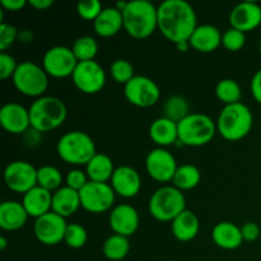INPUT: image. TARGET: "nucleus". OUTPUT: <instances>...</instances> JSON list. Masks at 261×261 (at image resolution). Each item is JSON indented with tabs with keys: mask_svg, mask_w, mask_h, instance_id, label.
I'll use <instances>...</instances> for the list:
<instances>
[{
	"mask_svg": "<svg viewBox=\"0 0 261 261\" xmlns=\"http://www.w3.org/2000/svg\"><path fill=\"white\" fill-rule=\"evenodd\" d=\"M200 229V222L194 212L185 209L171 222V231L176 240L189 242L195 239Z\"/></svg>",
	"mask_w": 261,
	"mask_h": 261,
	"instance_id": "obj_27",
	"label": "nucleus"
},
{
	"mask_svg": "<svg viewBox=\"0 0 261 261\" xmlns=\"http://www.w3.org/2000/svg\"><path fill=\"white\" fill-rule=\"evenodd\" d=\"M78 63L71 47L63 45L47 48L42 58V68L47 75L53 78L71 76Z\"/></svg>",
	"mask_w": 261,
	"mask_h": 261,
	"instance_id": "obj_11",
	"label": "nucleus"
},
{
	"mask_svg": "<svg viewBox=\"0 0 261 261\" xmlns=\"http://www.w3.org/2000/svg\"><path fill=\"white\" fill-rule=\"evenodd\" d=\"M12 81L19 93L33 98L45 96L48 87V75L42 65L28 60L18 65Z\"/></svg>",
	"mask_w": 261,
	"mask_h": 261,
	"instance_id": "obj_8",
	"label": "nucleus"
},
{
	"mask_svg": "<svg viewBox=\"0 0 261 261\" xmlns=\"http://www.w3.org/2000/svg\"><path fill=\"white\" fill-rule=\"evenodd\" d=\"M241 232L242 237H244V241L246 242L256 241L261 233L259 224L255 223V222H246L244 226H241Z\"/></svg>",
	"mask_w": 261,
	"mask_h": 261,
	"instance_id": "obj_42",
	"label": "nucleus"
},
{
	"mask_svg": "<svg viewBox=\"0 0 261 261\" xmlns=\"http://www.w3.org/2000/svg\"><path fill=\"white\" fill-rule=\"evenodd\" d=\"M139 213L130 204H119L110 212V227L114 233L120 234V236H133L139 228Z\"/></svg>",
	"mask_w": 261,
	"mask_h": 261,
	"instance_id": "obj_17",
	"label": "nucleus"
},
{
	"mask_svg": "<svg viewBox=\"0 0 261 261\" xmlns=\"http://www.w3.org/2000/svg\"><path fill=\"white\" fill-rule=\"evenodd\" d=\"M150 216L160 222H172L186 209V198L173 185L161 186L152 194L148 203Z\"/></svg>",
	"mask_w": 261,
	"mask_h": 261,
	"instance_id": "obj_7",
	"label": "nucleus"
},
{
	"mask_svg": "<svg viewBox=\"0 0 261 261\" xmlns=\"http://www.w3.org/2000/svg\"><path fill=\"white\" fill-rule=\"evenodd\" d=\"M22 204L28 216L37 219L45 216L53 208V193L41 186H36L23 195Z\"/></svg>",
	"mask_w": 261,
	"mask_h": 261,
	"instance_id": "obj_21",
	"label": "nucleus"
},
{
	"mask_svg": "<svg viewBox=\"0 0 261 261\" xmlns=\"http://www.w3.org/2000/svg\"><path fill=\"white\" fill-rule=\"evenodd\" d=\"M176 48H177L180 53H188V51L191 48V45L189 41H182V42L176 43Z\"/></svg>",
	"mask_w": 261,
	"mask_h": 261,
	"instance_id": "obj_48",
	"label": "nucleus"
},
{
	"mask_svg": "<svg viewBox=\"0 0 261 261\" xmlns=\"http://www.w3.org/2000/svg\"><path fill=\"white\" fill-rule=\"evenodd\" d=\"M189 42L199 53H212L222 45V32L213 24H200L195 28Z\"/></svg>",
	"mask_w": 261,
	"mask_h": 261,
	"instance_id": "obj_22",
	"label": "nucleus"
},
{
	"mask_svg": "<svg viewBox=\"0 0 261 261\" xmlns=\"http://www.w3.org/2000/svg\"><path fill=\"white\" fill-rule=\"evenodd\" d=\"M66 227H68L66 219L51 211L36 219L33 224V232L36 239L42 245L55 246L64 241Z\"/></svg>",
	"mask_w": 261,
	"mask_h": 261,
	"instance_id": "obj_15",
	"label": "nucleus"
},
{
	"mask_svg": "<svg viewBox=\"0 0 261 261\" xmlns=\"http://www.w3.org/2000/svg\"><path fill=\"white\" fill-rule=\"evenodd\" d=\"M190 114V105H189L188 99L182 96H178V94L170 96L168 98H166L165 103H163V116L177 122V124Z\"/></svg>",
	"mask_w": 261,
	"mask_h": 261,
	"instance_id": "obj_31",
	"label": "nucleus"
},
{
	"mask_svg": "<svg viewBox=\"0 0 261 261\" xmlns=\"http://www.w3.org/2000/svg\"><path fill=\"white\" fill-rule=\"evenodd\" d=\"M110 184L115 194L125 199L137 196L142 189V178H140L139 172L132 166L126 165L115 168Z\"/></svg>",
	"mask_w": 261,
	"mask_h": 261,
	"instance_id": "obj_18",
	"label": "nucleus"
},
{
	"mask_svg": "<svg viewBox=\"0 0 261 261\" xmlns=\"http://www.w3.org/2000/svg\"><path fill=\"white\" fill-rule=\"evenodd\" d=\"M31 127L40 133L58 129L68 117V109L63 99L55 96H42L36 98L30 106Z\"/></svg>",
	"mask_w": 261,
	"mask_h": 261,
	"instance_id": "obj_4",
	"label": "nucleus"
},
{
	"mask_svg": "<svg viewBox=\"0 0 261 261\" xmlns=\"http://www.w3.org/2000/svg\"><path fill=\"white\" fill-rule=\"evenodd\" d=\"M94 32L101 37H112L124 28L122 13L116 7H107L102 9L93 22Z\"/></svg>",
	"mask_w": 261,
	"mask_h": 261,
	"instance_id": "obj_25",
	"label": "nucleus"
},
{
	"mask_svg": "<svg viewBox=\"0 0 261 261\" xmlns=\"http://www.w3.org/2000/svg\"><path fill=\"white\" fill-rule=\"evenodd\" d=\"M102 252L105 257L111 261H120L129 255L130 241L129 237L120 236V234H111L105 240L102 245Z\"/></svg>",
	"mask_w": 261,
	"mask_h": 261,
	"instance_id": "obj_29",
	"label": "nucleus"
},
{
	"mask_svg": "<svg viewBox=\"0 0 261 261\" xmlns=\"http://www.w3.org/2000/svg\"><path fill=\"white\" fill-rule=\"evenodd\" d=\"M216 96L221 102L226 105L241 102L242 89L239 82L231 78H224L219 81L216 86Z\"/></svg>",
	"mask_w": 261,
	"mask_h": 261,
	"instance_id": "obj_32",
	"label": "nucleus"
},
{
	"mask_svg": "<svg viewBox=\"0 0 261 261\" xmlns=\"http://www.w3.org/2000/svg\"><path fill=\"white\" fill-rule=\"evenodd\" d=\"M81 204L84 211L93 214L111 211L115 203V194L110 182H94L89 181L81 191Z\"/></svg>",
	"mask_w": 261,
	"mask_h": 261,
	"instance_id": "obj_10",
	"label": "nucleus"
},
{
	"mask_svg": "<svg viewBox=\"0 0 261 261\" xmlns=\"http://www.w3.org/2000/svg\"><path fill=\"white\" fill-rule=\"evenodd\" d=\"M71 50L78 61L94 60L98 53V43L92 36H81L74 41Z\"/></svg>",
	"mask_w": 261,
	"mask_h": 261,
	"instance_id": "obj_34",
	"label": "nucleus"
},
{
	"mask_svg": "<svg viewBox=\"0 0 261 261\" xmlns=\"http://www.w3.org/2000/svg\"><path fill=\"white\" fill-rule=\"evenodd\" d=\"M28 213L20 201L5 200L0 204V228L13 232L23 228L27 223Z\"/></svg>",
	"mask_w": 261,
	"mask_h": 261,
	"instance_id": "obj_20",
	"label": "nucleus"
},
{
	"mask_svg": "<svg viewBox=\"0 0 261 261\" xmlns=\"http://www.w3.org/2000/svg\"><path fill=\"white\" fill-rule=\"evenodd\" d=\"M149 137L160 148L175 145L178 142L177 122L162 116L155 119L149 126Z\"/></svg>",
	"mask_w": 261,
	"mask_h": 261,
	"instance_id": "obj_26",
	"label": "nucleus"
},
{
	"mask_svg": "<svg viewBox=\"0 0 261 261\" xmlns=\"http://www.w3.org/2000/svg\"><path fill=\"white\" fill-rule=\"evenodd\" d=\"M250 91H251L255 101L261 105V69L255 71V74L252 75L251 83H250Z\"/></svg>",
	"mask_w": 261,
	"mask_h": 261,
	"instance_id": "obj_43",
	"label": "nucleus"
},
{
	"mask_svg": "<svg viewBox=\"0 0 261 261\" xmlns=\"http://www.w3.org/2000/svg\"><path fill=\"white\" fill-rule=\"evenodd\" d=\"M201 173L196 166L186 163V165L178 166L175 176H173L172 185L177 188L178 190L188 191L196 188L200 184Z\"/></svg>",
	"mask_w": 261,
	"mask_h": 261,
	"instance_id": "obj_30",
	"label": "nucleus"
},
{
	"mask_svg": "<svg viewBox=\"0 0 261 261\" xmlns=\"http://www.w3.org/2000/svg\"><path fill=\"white\" fill-rule=\"evenodd\" d=\"M212 240L223 250H236L244 242L241 227L232 222H219L212 229Z\"/></svg>",
	"mask_w": 261,
	"mask_h": 261,
	"instance_id": "obj_23",
	"label": "nucleus"
},
{
	"mask_svg": "<svg viewBox=\"0 0 261 261\" xmlns=\"http://www.w3.org/2000/svg\"><path fill=\"white\" fill-rule=\"evenodd\" d=\"M196 27L198 17L190 3L165 0L158 5V30L175 45L190 40Z\"/></svg>",
	"mask_w": 261,
	"mask_h": 261,
	"instance_id": "obj_1",
	"label": "nucleus"
},
{
	"mask_svg": "<svg viewBox=\"0 0 261 261\" xmlns=\"http://www.w3.org/2000/svg\"><path fill=\"white\" fill-rule=\"evenodd\" d=\"M178 166L176 158L166 148H154L145 157V170L158 182H172Z\"/></svg>",
	"mask_w": 261,
	"mask_h": 261,
	"instance_id": "obj_14",
	"label": "nucleus"
},
{
	"mask_svg": "<svg viewBox=\"0 0 261 261\" xmlns=\"http://www.w3.org/2000/svg\"><path fill=\"white\" fill-rule=\"evenodd\" d=\"M28 4L37 10H46L54 4L53 0H30Z\"/></svg>",
	"mask_w": 261,
	"mask_h": 261,
	"instance_id": "obj_46",
	"label": "nucleus"
},
{
	"mask_svg": "<svg viewBox=\"0 0 261 261\" xmlns=\"http://www.w3.org/2000/svg\"><path fill=\"white\" fill-rule=\"evenodd\" d=\"M18 65L19 64L15 61V59L10 54L0 53V78L3 81L8 78H13Z\"/></svg>",
	"mask_w": 261,
	"mask_h": 261,
	"instance_id": "obj_41",
	"label": "nucleus"
},
{
	"mask_svg": "<svg viewBox=\"0 0 261 261\" xmlns=\"http://www.w3.org/2000/svg\"><path fill=\"white\" fill-rule=\"evenodd\" d=\"M231 27L244 33L255 30L261 24V7L255 2H242L229 13Z\"/></svg>",
	"mask_w": 261,
	"mask_h": 261,
	"instance_id": "obj_19",
	"label": "nucleus"
},
{
	"mask_svg": "<svg viewBox=\"0 0 261 261\" xmlns=\"http://www.w3.org/2000/svg\"><path fill=\"white\" fill-rule=\"evenodd\" d=\"M81 206L79 191L74 190L69 186H63L55 193H53V208H51V211L63 217V218L66 219L68 217L73 216Z\"/></svg>",
	"mask_w": 261,
	"mask_h": 261,
	"instance_id": "obj_24",
	"label": "nucleus"
},
{
	"mask_svg": "<svg viewBox=\"0 0 261 261\" xmlns=\"http://www.w3.org/2000/svg\"><path fill=\"white\" fill-rule=\"evenodd\" d=\"M0 124L10 134H24L31 129L30 110L18 102H8L0 109Z\"/></svg>",
	"mask_w": 261,
	"mask_h": 261,
	"instance_id": "obj_16",
	"label": "nucleus"
},
{
	"mask_svg": "<svg viewBox=\"0 0 261 261\" xmlns=\"http://www.w3.org/2000/svg\"><path fill=\"white\" fill-rule=\"evenodd\" d=\"M27 0H2L0 5L3 9L10 10V12H18L27 5Z\"/></svg>",
	"mask_w": 261,
	"mask_h": 261,
	"instance_id": "obj_45",
	"label": "nucleus"
},
{
	"mask_svg": "<svg viewBox=\"0 0 261 261\" xmlns=\"http://www.w3.org/2000/svg\"><path fill=\"white\" fill-rule=\"evenodd\" d=\"M110 74L114 81L119 84H126L135 76V70L133 64L126 59H116L110 66Z\"/></svg>",
	"mask_w": 261,
	"mask_h": 261,
	"instance_id": "obj_35",
	"label": "nucleus"
},
{
	"mask_svg": "<svg viewBox=\"0 0 261 261\" xmlns=\"http://www.w3.org/2000/svg\"><path fill=\"white\" fill-rule=\"evenodd\" d=\"M87 241H88V233H87V229L82 224L68 223L65 236H64V242L70 249H82V247L86 246Z\"/></svg>",
	"mask_w": 261,
	"mask_h": 261,
	"instance_id": "obj_36",
	"label": "nucleus"
},
{
	"mask_svg": "<svg viewBox=\"0 0 261 261\" xmlns=\"http://www.w3.org/2000/svg\"><path fill=\"white\" fill-rule=\"evenodd\" d=\"M254 116L247 105L242 102L226 105L217 119V133L229 142L244 139L251 132Z\"/></svg>",
	"mask_w": 261,
	"mask_h": 261,
	"instance_id": "obj_3",
	"label": "nucleus"
},
{
	"mask_svg": "<svg viewBox=\"0 0 261 261\" xmlns=\"http://www.w3.org/2000/svg\"><path fill=\"white\" fill-rule=\"evenodd\" d=\"M88 182L89 178L86 171L79 170V168H73V170H70L66 173L65 185L74 189V190L81 191Z\"/></svg>",
	"mask_w": 261,
	"mask_h": 261,
	"instance_id": "obj_40",
	"label": "nucleus"
},
{
	"mask_svg": "<svg viewBox=\"0 0 261 261\" xmlns=\"http://www.w3.org/2000/svg\"><path fill=\"white\" fill-rule=\"evenodd\" d=\"M58 155L73 166H86L96 155V144L92 137L81 130H73L61 135L56 144Z\"/></svg>",
	"mask_w": 261,
	"mask_h": 261,
	"instance_id": "obj_5",
	"label": "nucleus"
},
{
	"mask_svg": "<svg viewBox=\"0 0 261 261\" xmlns=\"http://www.w3.org/2000/svg\"><path fill=\"white\" fill-rule=\"evenodd\" d=\"M122 19L127 35L143 40L158 28V7L149 0H132L122 10Z\"/></svg>",
	"mask_w": 261,
	"mask_h": 261,
	"instance_id": "obj_2",
	"label": "nucleus"
},
{
	"mask_svg": "<svg viewBox=\"0 0 261 261\" xmlns=\"http://www.w3.org/2000/svg\"><path fill=\"white\" fill-rule=\"evenodd\" d=\"M63 173L55 166L46 165L37 168V185L51 193H55L56 190L63 188Z\"/></svg>",
	"mask_w": 261,
	"mask_h": 261,
	"instance_id": "obj_33",
	"label": "nucleus"
},
{
	"mask_svg": "<svg viewBox=\"0 0 261 261\" xmlns=\"http://www.w3.org/2000/svg\"><path fill=\"white\" fill-rule=\"evenodd\" d=\"M178 140L188 147H203L212 142L217 133V122L200 112H191L177 124Z\"/></svg>",
	"mask_w": 261,
	"mask_h": 261,
	"instance_id": "obj_6",
	"label": "nucleus"
},
{
	"mask_svg": "<svg viewBox=\"0 0 261 261\" xmlns=\"http://www.w3.org/2000/svg\"><path fill=\"white\" fill-rule=\"evenodd\" d=\"M124 96L133 106L148 109L160 101L161 89L149 76L135 75L124 86Z\"/></svg>",
	"mask_w": 261,
	"mask_h": 261,
	"instance_id": "obj_9",
	"label": "nucleus"
},
{
	"mask_svg": "<svg viewBox=\"0 0 261 261\" xmlns=\"http://www.w3.org/2000/svg\"><path fill=\"white\" fill-rule=\"evenodd\" d=\"M4 182L14 193H28L37 186V168L27 161H13L4 170Z\"/></svg>",
	"mask_w": 261,
	"mask_h": 261,
	"instance_id": "obj_13",
	"label": "nucleus"
},
{
	"mask_svg": "<svg viewBox=\"0 0 261 261\" xmlns=\"http://www.w3.org/2000/svg\"><path fill=\"white\" fill-rule=\"evenodd\" d=\"M102 9H103V7L98 0H82L76 4V13L79 14V17L86 20H93L94 22L99 13L102 12Z\"/></svg>",
	"mask_w": 261,
	"mask_h": 261,
	"instance_id": "obj_38",
	"label": "nucleus"
},
{
	"mask_svg": "<svg viewBox=\"0 0 261 261\" xmlns=\"http://www.w3.org/2000/svg\"><path fill=\"white\" fill-rule=\"evenodd\" d=\"M23 137H24V143L27 147L35 148L37 147V145H40L41 140H42V133L37 132V130L31 127L30 130H27V132L23 134Z\"/></svg>",
	"mask_w": 261,
	"mask_h": 261,
	"instance_id": "obj_44",
	"label": "nucleus"
},
{
	"mask_svg": "<svg viewBox=\"0 0 261 261\" xmlns=\"http://www.w3.org/2000/svg\"><path fill=\"white\" fill-rule=\"evenodd\" d=\"M115 166L111 157L105 153H96L93 158L86 165V172L89 181L109 182L115 172Z\"/></svg>",
	"mask_w": 261,
	"mask_h": 261,
	"instance_id": "obj_28",
	"label": "nucleus"
},
{
	"mask_svg": "<svg viewBox=\"0 0 261 261\" xmlns=\"http://www.w3.org/2000/svg\"><path fill=\"white\" fill-rule=\"evenodd\" d=\"M246 42V35L242 31L231 27L222 33V45L228 51H240Z\"/></svg>",
	"mask_w": 261,
	"mask_h": 261,
	"instance_id": "obj_37",
	"label": "nucleus"
},
{
	"mask_svg": "<svg viewBox=\"0 0 261 261\" xmlns=\"http://www.w3.org/2000/svg\"><path fill=\"white\" fill-rule=\"evenodd\" d=\"M19 30L9 23H0V51L7 53L8 48L18 40Z\"/></svg>",
	"mask_w": 261,
	"mask_h": 261,
	"instance_id": "obj_39",
	"label": "nucleus"
},
{
	"mask_svg": "<svg viewBox=\"0 0 261 261\" xmlns=\"http://www.w3.org/2000/svg\"><path fill=\"white\" fill-rule=\"evenodd\" d=\"M18 41L22 43H30L33 41V32L30 30H20L18 33Z\"/></svg>",
	"mask_w": 261,
	"mask_h": 261,
	"instance_id": "obj_47",
	"label": "nucleus"
},
{
	"mask_svg": "<svg viewBox=\"0 0 261 261\" xmlns=\"http://www.w3.org/2000/svg\"><path fill=\"white\" fill-rule=\"evenodd\" d=\"M7 245H8V240L5 239L4 236H0V250H2V251H5Z\"/></svg>",
	"mask_w": 261,
	"mask_h": 261,
	"instance_id": "obj_49",
	"label": "nucleus"
},
{
	"mask_svg": "<svg viewBox=\"0 0 261 261\" xmlns=\"http://www.w3.org/2000/svg\"><path fill=\"white\" fill-rule=\"evenodd\" d=\"M71 79L82 93L96 94L106 84V71L96 60L79 61Z\"/></svg>",
	"mask_w": 261,
	"mask_h": 261,
	"instance_id": "obj_12",
	"label": "nucleus"
},
{
	"mask_svg": "<svg viewBox=\"0 0 261 261\" xmlns=\"http://www.w3.org/2000/svg\"><path fill=\"white\" fill-rule=\"evenodd\" d=\"M259 51H260V54H261V40H260V43H259Z\"/></svg>",
	"mask_w": 261,
	"mask_h": 261,
	"instance_id": "obj_50",
	"label": "nucleus"
}]
</instances>
